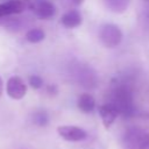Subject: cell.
<instances>
[{"mask_svg": "<svg viewBox=\"0 0 149 149\" xmlns=\"http://www.w3.org/2000/svg\"><path fill=\"white\" fill-rule=\"evenodd\" d=\"M112 105H114L119 113L123 116H130L134 114L135 107L133 101L132 92L126 86H118L112 92V100L109 101Z\"/></svg>", "mask_w": 149, "mask_h": 149, "instance_id": "obj_1", "label": "cell"}, {"mask_svg": "<svg viewBox=\"0 0 149 149\" xmlns=\"http://www.w3.org/2000/svg\"><path fill=\"white\" fill-rule=\"evenodd\" d=\"M125 149H147L149 147V133L140 127L128 128L122 137Z\"/></svg>", "mask_w": 149, "mask_h": 149, "instance_id": "obj_2", "label": "cell"}, {"mask_svg": "<svg viewBox=\"0 0 149 149\" xmlns=\"http://www.w3.org/2000/svg\"><path fill=\"white\" fill-rule=\"evenodd\" d=\"M99 38L106 48H115L122 41V33L116 24L106 23L99 30Z\"/></svg>", "mask_w": 149, "mask_h": 149, "instance_id": "obj_3", "label": "cell"}, {"mask_svg": "<svg viewBox=\"0 0 149 149\" xmlns=\"http://www.w3.org/2000/svg\"><path fill=\"white\" fill-rule=\"evenodd\" d=\"M57 133L63 140L69 142H79L85 140L87 136L86 132L83 128L72 125H63L57 127Z\"/></svg>", "mask_w": 149, "mask_h": 149, "instance_id": "obj_4", "label": "cell"}, {"mask_svg": "<svg viewBox=\"0 0 149 149\" xmlns=\"http://www.w3.org/2000/svg\"><path fill=\"white\" fill-rule=\"evenodd\" d=\"M6 91H7L8 97H10L14 100H20L26 95L27 86H26L24 81L20 77L14 76V77H10L7 80Z\"/></svg>", "mask_w": 149, "mask_h": 149, "instance_id": "obj_5", "label": "cell"}, {"mask_svg": "<svg viewBox=\"0 0 149 149\" xmlns=\"http://www.w3.org/2000/svg\"><path fill=\"white\" fill-rule=\"evenodd\" d=\"M98 111H99V115L101 118V121L106 128H109L113 125V122L115 121V119L118 118V115L120 114L118 108L114 105H112L111 102H107V104L99 106Z\"/></svg>", "mask_w": 149, "mask_h": 149, "instance_id": "obj_6", "label": "cell"}, {"mask_svg": "<svg viewBox=\"0 0 149 149\" xmlns=\"http://www.w3.org/2000/svg\"><path fill=\"white\" fill-rule=\"evenodd\" d=\"M24 9V3L20 0H10L3 3H0V17L22 13Z\"/></svg>", "mask_w": 149, "mask_h": 149, "instance_id": "obj_7", "label": "cell"}, {"mask_svg": "<svg viewBox=\"0 0 149 149\" xmlns=\"http://www.w3.org/2000/svg\"><path fill=\"white\" fill-rule=\"evenodd\" d=\"M35 14L41 19H50L55 14V6L48 0H41L35 7Z\"/></svg>", "mask_w": 149, "mask_h": 149, "instance_id": "obj_8", "label": "cell"}, {"mask_svg": "<svg viewBox=\"0 0 149 149\" xmlns=\"http://www.w3.org/2000/svg\"><path fill=\"white\" fill-rule=\"evenodd\" d=\"M61 22L66 28H76V27L80 26V23H81V15L78 10L71 9V10L66 12L65 14H63Z\"/></svg>", "mask_w": 149, "mask_h": 149, "instance_id": "obj_9", "label": "cell"}, {"mask_svg": "<svg viewBox=\"0 0 149 149\" xmlns=\"http://www.w3.org/2000/svg\"><path fill=\"white\" fill-rule=\"evenodd\" d=\"M78 108L84 113H91L95 107V100L90 93H83L79 95L77 101Z\"/></svg>", "mask_w": 149, "mask_h": 149, "instance_id": "obj_10", "label": "cell"}, {"mask_svg": "<svg viewBox=\"0 0 149 149\" xmlns=\"http://www.w3.org/2000/svg\"><path fill=\"white\" fill-rule=\"evenodd\" d=\"M105 3L111 10L115 13H122L127 9L129 0H105Z\"/></svg>", "mask_w": 149, "mask_h": 149, "instance_id": "obj_11", "label": "cell"}, {"mask_svg": "<svg viewBox=\"0 0 149 149\" xmlns=\"http://www.w3.org/2000/svg\"><path fill=\"white\" fill-rule=\"evenodd\" d=\"M45 37V33L40 28H33L26 34V40L30 43H38L43 41Z\"/></svg>", "mask_w": 149, "mask_h": 149, "instance_id": "obj_12", "label": "cell"}, {"mask_svg": "<svg viewBox=\"0 0 149 149\" xmlns=\"http://www.w3.org/2000/svg\"><path fill=\"white\" fill-rule=\"evenodd\" d=\"M33 122L37 126H45L49 123V116L48 113H45L44 111H37L33 114Z\"/></svg>", "mask_w": 149, "mask_h": 149, "instance_id": "obj_13", "label": "cell"}, {"mask_svg": "<svg viewBox=\"0 0 149 149\" xmlns=\"http://www.w3.org/2000/svg\"><path fill=\"white\" fill-rule=\"evenodd\" d=\"M29 85H30L33 88L37 90V88H41V87H42L43 80H42V78H41L40 76H37V74H31V76L29 77Z\"/></svg>", "mask_w": 149, "mask_h": 149, "instance_id": "obj_14", "label": "cell"}, {"mask_svg": "<svg viewBox=\"0 0 149 149\" xmlns=\"http://www.w3.org/2000/svg\"><path fill=\"white\" fill-rule=\"evenodd\" d=\"M1 93H2V79L0 77V97H1Z\"/></svg>", "mask_w": 149, "mask_h": 149, "instance_id": "obj_15", "label": "cell"}, {"mask_svg": "<svg viewBox=\"0 0 149 149\" xmlns=\"http://www.w3.org/2000/svg\"><path fill=\"white\" fill-rule=\"evenodd\" d=\"M72 1H73V2L76 3V5H80V3H81V2L84 1V0H72Z\"/></svg>", "mask_w": 149, "mask_h": 149, "instance_id": "obj_16", "label": "cell"}, {"mask_svg": "<svg viewBox=\"0 0 149 149\" xmlns=\"http://www.w3.org/2000/svg\"><path fill=\"white\" fill-rule=\"evenodd\" d=\"M144 1H147V2H149V0H144Z\"/></svg>", "mask_w": 149, "mask_h": 149, "instance_id": "obj_17", "label": "cell"}]
</instances>
